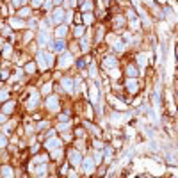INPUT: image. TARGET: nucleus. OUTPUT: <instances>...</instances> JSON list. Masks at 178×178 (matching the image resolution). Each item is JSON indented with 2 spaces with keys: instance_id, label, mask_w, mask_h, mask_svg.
<instances>
[{
  "instance_id": "f257e3e1",
  "label": "nucleus",
  "mask_w": 178,
  "mask_h": 178,
  "mask_svg": "<svg viewBox=\"0 0 178 178\" xmlns=\"http://www.w3.org/2000/svg\"><path fill=\"white\" fill-rule=\"evenodd\" d=\"M71 61H73V57H71L69 52L62 54V55H61V61H59V68H68L69 64H71Z\"/></svg>"
},
{
  "instance_id": "f03ea898",
  "label": "nucleus",
  "mask_w": 178,
  "mask_h": 178,
  "mask_svg": "<svg viewBox=\"0 0 178 178\" xmlns=\"http://www.w3.org/2000/svg\"><path fill=\"white\" fill-rule=\"evenodd\" d=\"M69 162H71V166H79L82 162V155L79 151H69Z\"/></svg>"
},
{
  "instance_id": "7ed1b4c3",
  "label": "nucleus",
  "mask_w": 178,
  "mask_h": 178,
  "mask_svg": "<svg viewBox=\"0 0 178 178\" xmlns=\"http://www.w3.org/2000/svg\"><path fill=\"white\" fill-rule=\"evenodd\" d=\"M48 38H50V32L43 29V30L39 32V38H38V43H39V46H45V45L48 43Z\"/></svg>"
},
{
  "instance_id": "20e7f679",
  "label": "nucleus",
  "mask_w": 178,
  "mask_h": 178,
  "mask_svg": "<svg viewBox=\"0 0 178 178\" xmlns=\"http://www.w3.org/2000/svg\"><path fill=\"white\" fill-rule=\"evenodd\" d=\"M46 107H48V110H57V109H59L57 96H50V98L46 100Z\"/></svg>"
},
{
  "instance_id": "39448f33",
  "label": "nucleus",
  "mask_w": 178,
  "mask_h": 178,
  "mask_svg": "<svg viewBox=\"0 0 178 178\" xmlns=\"http://www.w3.org/2000/svg\"><path fill=\"white\" fill-rule=\"evenodd\" d=\"M0 173H2V176H4V178H13V176H14V171H13L11 166H2Z\"/></svg>"
},
{
  "instance_id": "423d86ee",
  "label": "nucleus",
  "mask_w": 178,
  "mask_h": 178,
  "mask_svg": "<svg viewBox=\"0 0 178 178\" xmlns=\"http://www.w3.org/2000/svg\"><path fill=\"white\" fill-rule=\"evenodd\" d=\"M93 169H94V160H93V158H86V160H84V171H86L87 175H91Z\"/></svg>"
},
{
  "instance_id": "0eeeda50",
  "label": "nucleus",
  "mask_w": 178,
  "mask_h": 178,
  "mask_svg": "<svg viewBox=\"0 0 178 178\" xmlns=\"http://www.w3.org/2000/svg\"><path fill=\"white\" fill-rule=\"evenodd\" d=\"M59 146H61V141H59V139H54V137H52V139L46 141V148H48V150H57Z\"/></svg>"
},
{
  "instance_id": "6e6552de",
  "label": "nucleus",
  "mask_w": 178,
  "mask_h": 178,
  "mask_svg": "<svg viewBox=\"0 0 178 178\" xmlns=\"http://www.w3.org/2000/svg\"><path fill=\"white\" fill-rule=\"evenodd\" d=\"M61 84H62V87H64L66 93H71V91H73V80L71 79H62Z\"/></svg>"
},
{
  "instance_id": "1a4fd4ad",
  "label": "nucleus",
  "mask_w": 178,
  "mask_h": 178,
  "mask_svg": "<svg viewBox=\"0 0 178 178\" xmlns=\"http://www.w3.org/2000/svg\"><path fill=\"white\" fill-rule=\"evenodd\" d=\"M36 59H38V64H39V66H41L43 69H45L46 66H48V64L45 62V59H46V54H43V52H38V55H36Z\"/></svg>"
},
{
  "instance_id": "9d476101",
  "label": "nucleus",
  "mask_w": 178,
  "mask_h": 178,
  "mask_svg": "<svg viewBox=\"0 0 178 178\" xmlns=\"http://www.w3.org/2000/svg\"><path fill=\"white\" fill-rule=\"evenodd\" d=\"M62 16H64V11H62V9H55V13H54L52 18H54L55 23H61V21H62Z\"/></svg>"
},
{
  "instance_id": "9b49d317",
  "label": "nucleus",
  "mask_w": 178,
  "mask_h": 178,
  "mask_svg": "<svg viewBox=\"0 0 178 178\" xmlns=\"http://www.w3.org/2000/svg\"><path fill=\"white\" fill-rule=\"evenodd\" d=\"M50 46L55 50V52H64V39H59L57 43H54V45H50Z\"/></svg>"
},
{
  "instance_id": "f8f14e48",
  "label": "nucleus",
  "mask_w": 178,
  "mask_h": 178,
  "mask_svg": "<svg viewBox=\"0 0 178 178\" xmlns=\"http://www.w3.org/2000/svg\"><path fill=\"white\" fill-rule=\"evenodd\" d=\"M103 66H105V68H114V66H116V59H114V57H105V59H103Z\"/></svg>"
},
{
  "instance_id": "ddd939ff",
  "label": "nucleus",
  "mask_w": 178,
  "mask_h": 178,
  "mask_svg": "<svg viewBox=\"0 0 178 178\" xmlns=\"http://www.w3.org/2000/svg\"><path fill=\"white\" fill-rule=\"evenodd\" d=\"M128 91H130V93H137V91H139V86H137V82H135L134 79L128 80Z\"/></svg>"
},
{
  "instance_id": "4468645a",
  "label": "nucleus",
  "mask_w": 178,
  "mask_h": 178,
  "mask_svg": "<svg viewBox=\"0 0 178 178\" xmlns=\"http://www.w3.org/2000/svg\"><path fill=\"white\" fill-rule=\"evenodd\" d=\"M66 32H68V27H66V25H61L55 34H57V38H59V39H62V38L66 36Z\"/></svg>"
},
{
  "instance_id": "2eb2a0df",
  "label": "nucleus",
  "mask_w": 178,
  "mask_h": 178,
  "mask_svg": "<svg viewBox=\"0 0 178 178\" xmlns=\"http://www.w3.org/2000/svg\"><path fill=\"white\" fill-rule=\"evenodd\" d=\"M38 100H39L38 94H32V96H30V100H29V109H34V107L38 105Z\"/></svg>"
},
{
  "instance_id": "dca6fc26",
  "label": "nucleus",
  "mask_w": 178,
  "mask_h": 178,
  "mask_svg": "<svg viewBox=\"0 0 178 178\" xmlns=\"http://www.w3.org/2000/svg\"><path fill=\"white\" fill-rule=\"evenodd\" d=\"M91 100H93V103H96V100H98V91H96V86H93V87H91Z\"/></svg>"
},
{
  "instance_id": "f3484780",
  "label": "nucleus",
  "mask_w": 178,
  "mask_h": 178,
  "mask_svg": "<svg viewBox=\"0 0 178 178\" xmlns=\"http://www.w3.org/2000/svg\"><path fill=\"white\" fill-rule=\"evenodd\" d=\"M82 9H84V11H87V13H89V11L93 9V2H91V0H86V2L82 4Z\"/></svg>"
},
{
  "instance_id": "a211bd4d",
  "label": "nucleus",
  "mask_w": 178,
  "mask_h": 178,
  "mask_svg": "<svg viewBox=\"0 0 178 178\" xmlns=\"http://www.w3.org/2000/svg\"><path fill=\"white\" fill-rule=\"evenodd\" d=\"M13 109H14V103H13V102H9V103L4 105V112H5V114H7V112H13Z\"/></svg>"
},
{
  "instance_id": "6ab92c4d",
  "label": "nucleus",
  "mask_w": 178,
  "mask_h": 178,
  "mask_svg": "<svg viewBox=\"0 0 178 178\" xmlns=\"http://www.w3.org/2000/svg\"><path fill=\"white\" fill-rule=\"evenodd\" d=\"M36 173H38V176H45V173H46V166H45V164L39 166V168L36 169Z\"/></svg>"
},
{
  "instance_id": "aec40b11",
  "label": "nucleus",
  "mask_w": 178,
  "mask_h": 178,
  "mask_svg": "<svg viewBox=\"0 0 178 178\" xmlns=\"http://www.w3.org/2000/svg\"><path fill=\"white\" fill-rule=\"evenodd\" d=\"M11 25H13V27H23V21L16 20V18H13V20H11Z\"/></svg>"
},
{
  "instance_id": "412c9836",
  "label": "nucleus",
  "mask_w": 178,
  "mask_h": 178,
  "mask_svg": "<svg viewBox=\"0 0 178 178\" xmlns=\"http://www.w3.org/2000/svg\"><path fill=\"white\" fill-rule=\"evenodd\" d=\"M127 73H128L130 77H134V75H137V69L134 68V66H128V69H127Z\"/></svg>"
},
{
  "instance_id": "4be33fe9",
  "label": "nucleus",
  "mask_w": 178,
  "mask_h": 178,
  "mask_svg": "<svg viewBox=\"0 0 178 178\" xmlns=\"http://www.w3.org/2000/svg\"><path fill=\"white\" fill-rule=\"evenodd\" d=\"M50 91H52V84H45L43 86V94H48Z\"/></svg>"
},
{
  "instance_id": "5701e85b",
  "label": "nucleus",
  "mask_w": 178,
  "mask_h": 178,
  "mask_svg": "<svg viewBox=\"0 0 178 178\" xmlns=\"http://www.w3.org/2000/svg\"><path fill=\"white\" fill-rule=\"evenodd\" d=\"M84 21H86V23H91V21H93V14H91V13H86V14H84Z\"/></svg>"
},
{
  "instance_id": "b1692460",
  "label": "nucleus",
  "mask_w": 178,
  "mask_h": 178,
  "mask_svg": "<svg viewBox=\"0 0 178 178\" xmlns=\"http://www.w3.org/2000/svg\"><path fill=\"white\" fill-rule=\"evenodd\" d=\"M87 45H89V41H87V38H84V39H82V50H84V52H87V48H89Z\"/></svg>"
},
{
  "instance_id": "393cba45",
  "label": "nucleus",
  "mask_w": 178,
  "mask_h": 178,
  "mask_svg": "<svg viewBox=\"0 0 178 178\" xmlns=\"http://www.w3.org/2000/svg\"><path fill=\"white\" fill-rule=\"evenodd\" d=\"M82 34H84V27H77V29H75V36H77V38H80Z\"/></svg>"
},
{
  "instance_id": "a878e982",
  "label": "nucleus",
  "mask_w": 178,
  "mask_h": 178,
  "mask_svg": "<svg viewBox=\"0 0 178 178\" xmlns=\"http://www.w3.org/2000/svg\"><path fill=\"white\" fill-rule=\"evenodd\" d=\"M30 14V9H27V7H25V9H20V16H29Z\"/></svg>"
},
{
  "instance_id": "bb28decb",
  "label": "nucleus",
  "mask_w": 178,
  "mask_h": 178,
  "mask_svg": "<svg viewBox=\"0 0 178 178\" xmlns=\"http://www.w3.org/2000/svg\"><path fill=\"white\" fill-rule=\"evenodd\" d=\"M7 96H9V93H7V91H2V93H0V102H2V100H7Z\"/></svg>"
},
{
  "instance_id": "cd10ccee",
  "label": "nucleus",
  "mask_w": 178,
  "mask_h": 178,
  "mask_svg": "<svg viewBox=\"0 0 178 178\" xmlns=\"http://www.w3.org/2000/svg\"><path fill=\"white\" fill-rule=\"evenodd\" d=\"M52 5H54V0H46L45 2V9H52Z\"/></svg>"
},
{
  "instance_id": "c85d7f7f",
  "label": "nucleus",
  "mask_w": 178,
  "mask_h": 178,
  "mask_svg": "<svg viewBox=\"0 0 178 178\" xmlns=\"http://www.w3.org/2000/svg\"><path fill=\"white\" fill-rule=\"evenodd\" d=\"M11 54V45H5L4 46V55H9Z\"/></svg>"
},
{
  "instance_id": "c756f323",
  "label": "nucleus",
  "mask_w": 178,
  "mask_h": 178,
  "mask_svg": "<svg viewBox=\"0 0 178 178\" xmlns=\"http://www.w3.org/2000/svg\"><path fill=\"white\" fill-rule=\"evenodd\" d=\"M123 48H125V45L121 41H116V50H123Z\"/></svg>"
},
{
  "instance_id": "7c9ffc66",
  "label": "nucleus",
  "mask_w": 178,
  "mask_h": 178,
  "mask_svg": "<svg viewBox=\"0 0 178 178\" xmlns=\"http://www.w3.org/2000/svg\"><path fill=\"white\" fill-rule=\"evenodd\" d=\"M5 144H7V139L4 135H0V146H5Z\"/></svg>"
},
{
  "instance_id": "2f4dec72",
  "label": "nucleus",
  "mask_w": 178,
  "mask_h": 178,
  "mask_svg": "<svg viewBox=\"0 0 178 178\" xmlns=\"http://www.w3.org/2000/svg\"><path fill=\"white\" fill-rule=\"evenodd\" d=\"M34 69H36V66H34V64H32V62H30L29 66H27V71H29V73H32V71H34Z\"/></svg>"
},
{
  "instance_id": "473e14b6",
  "label": "nucleus",
  "mask_w": 178,
  "mask_h": 178,
  "mask_svg": "<svg viewBox=\"0 0 178 178\" xmlns=\"http://www.w3.org/2000/svg\"><path fill=\"white\" fill-rule=\"evenodd\" d=\"M41 2H43V0H32V5H34V7H39Z\"/></svg>"
},
{
  "instance_id": "72a5a7b5",
  "label": "nucleus",
  "mask_w": 178,
  "mask_h": 178,
  "mask_svg": "<svg viewBox=\"0 0 178 178\" xmlns=\"http://www.w3.org/2000/svg\"><path fill=\"white\" fill-rule=\"evenodd\" d=\"M13 4H14V5H16V7H20L21 4H23V0H13Z\"/></svg>"
},
{
  "instance_id": "f704fd0d",
  "label": "nucleus",
  "mask_w": 178,
  "mask_h": 178,
  "mask_svg": "<svg viewBox=\"0 0 178 178\" xmlns=\"http://www.w3.org/2000/svg\"><path fill=\"white\" fill-rule=\"evenodd\" d=\"M59 155H61V150H55V151L52 153V157H54V158H57V157H59Z\"/></svg>"
},
{
  "instance_id": "c9c22d12",
  "label": "nucleus",
  "mask_w": 178,
  "mask_h": 178,
  "mask_svg": "<svg viewBox=\"0 0 178 178\" xmlns=\"http://www.w3.org/2000/svg\"><path fill=\"white\" fill-rule=\"evenodd\" d=\"M0 79H7V71H2L0 73Z\"/></svg>"
},
{
  "instance_id": "e433bc0d",
  "label": "nucleus",
  "mask_w": 178,
  "mask_h": 178,
  "mask_svg": "<svg viewBox=\"0 0 178 178\" xmlns=\"http://www.w3.org/2000/svg\"><path fill=\"white\" fill-rule=\"evenodd\" d=\"M5 119H7V118H5V114H0V123H4Z\"/></svg>"
},
{
  "instance_id": "4c0bfd02",
  "label": "nucleus",
  "mask_w": 178,
  "mask_h": 178,
  "mask_svg": "<svg viewBox=\"0 0 178 178\" xmlns=\"http://www.w3.org/2000/svg\"><path fill=\"white\" fill-rule=\"evenodd\" d=\"M54 2H55V4H61V2H62V0H54Z\"/></svg>"
},
{
  "instance_id": "58836bf2",
  "label": "nucleus",
  "mask_w": 178,
  "mask_h": 178,
  "mask_svg": "<svg viewBox=\"0 0 178 178\" xmlns=\"http://www.w3.org/2000/svg\"><path fill=\"white\" fill-rule=\"evenodd\" d=\"M0 43H2V39H0Z\"/></svg>"
}]
</instances>
